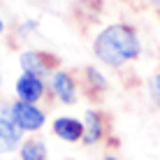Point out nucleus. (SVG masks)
Here are the masks:
<instances>
[{
	"mask_svg": "<svg viewBox=\"0 0 160 160\" xmlns=\"http://www.w3.org/2000/svg\"><path fill=\"white\" fill-rule=\"evenodd\" d=\"M14 98L23 102H32V104H44L49 100L47 79H42L37 74L19 72V77L14 79Z\"/></svg>",
	"mask_w": 160,
	"mask_h": 160,
	"instance_id": "nucleus-7",
	"label": "nucleus"
},
{
	"mask_svg": "<svg viewBox=\"0 0 160 160\" xmlns=\"http://www.w3.org/2000/svg\"><path fill=\"white\" fill-rule=\"evenodd\" d=\"M148 5H151V7H156V9H160V0H148Z\"/></svg>",
	"mask_w": 160,
	"mask_h": 160,
	"instance_id": "nucleus-15",
	"label": "nucleus"
},
{
	"mask_svg": "<svg viewBox=\"0 0 160 160\" xmlns=\"http://www.w3.org/2000/svg\"><path fill=\"white\" fill-rule=\"evenodd\" d=\"M12 116L23 135H40L49 125V112L44 109V104L23 102L16 98L12 100Z\"/></svg>",
	"mask_w": 160,
	"mask_h": 160,
	"instance_id": "nucleus-4",
	"label": "nucleus"
},
{
	"mask_svg": "<svg viewBox=\"0 0 160 160\" xmlns=\"http://www.w3.org/2000/svg\"><path fill=\"white\" fill-rule=\"evenodd\" d=\"M100 160H121L118 156H114V153H107V156H102Z\"/></svg>",
	"mask_w": 160,
	"mask_h": 160,
	"instance_id": "nucleus-14",
	"label": "nucleus"
},
{
	"mask_svg": "<svg viewBox=\"0 0 160 160\" xmlns=\"http://www.w3.org/2000/svg\"><path fill=\"white\" fill-rule=\"evenodd\" d=\"M81 118H84V139H81L84 146H98L109 137V116L98 104L86 107Z\"/></svg>",
	"mask_w": 160,
	"mask_h": 160,
	"instance_id": "nucleus-5",
	"label": "nucleus"
},
{
	"mask_svg": "<svg viewBox=\"0 0 160 160\" xmlns=\"http://www.w3.org/2000/svg\"><path fill=\"white\" fill-rule=\"evenodd\" d=\"M37 30H40V21L37 19H23V21L16 23V37H19V40H28Z\"/></svg>",
	"mask_w": 160,
	"mask_h": 160,
	"instance_id": "nucleus-11",
	"label": "nucleus"
},
{
	"mask_svg": "<svg viewBox=\"0 0 160 160\" xmlns=\"http://www.w3.org/2000/svg\"><path fill=\"white\" fill-rule=\"evenodd\" d=\"M158 14H160V9H158Z\"/></svg>",
	"mask_w": 160,
	"mask_h": 160,
	"instance_id": "nucleus-17",
	"label": "nucleus"
},
{
	"mask_svg": "<svg viewBox=\"0 0 160 160\" xmlns=\"http://www.w3.org/2000/svg\"><path fill=\"white\" fill-rule=\"evenodd\" d=\"M51 135L63 144H81L84 139V118L74 114H58L49 121Z\"/></svg>",
	"mask_w": 160,
	"mask_h": 160,
	"instance_id": "nucleus-8",
	"label": "nucleus"
},
{
	"mask_svg": "<svg viewBox=\"0 0 160 160\" xmlns=\"http://www.w3.org/2000/svg\"><path fill=\"white\" fill-rule=\"evenodd\" d=\"M19 68L21 72H28V74H37L42 79H49L53 74V70L60 68V58L53 51H47V49L40 47H26L19 51Z\"/></svg>",
	"mask_w": 160,
	"mask_h": 160,
	"instance_id": "nucleus-3",
	"label": "nucleus"
},
{
	"mask_svg": "<svg viewBox=\"0 0 160 160\" xmlns=\"http://www.w3.org/2000/svg\"><path fill=\"white\" fill-rule=\"evenodd\" d=\"M151 95L158 100V104H160V70L156 74L151 77Z\"/></svg>",
	"mask_w": 160,
	"mask_h": 160,
	"instance_id": "nucleus-12",
	"label": "nucleus"
},
{
	"mask_svg": "<svg viewBox=\"0 0 160 160\" xmlns=\"http://www.w3.org/2000/svg\"><path fill=\"white\" fill-rule=\"evenodd\" d=\"M47 84H49V100L63 104V107H72L84 95L79 84V74L74 70L63 68V65L58 70H53V74L47 79Z\"/></svg>",
	"mask_w": 160,
	"mask_h": 160,
	"instance_id": "nucleus-2",
	"label": "nucleus"
},
{
	"mask_svg": "<svg viewBox=\"0 0 160 160\" xmlns=\"http://www.w3.org/2000/svg\"><path fill=\"white\" fill-rule=\"evenodd\" d=\"M7 32V21L2 19V14H0V35H5Z\"/></svg>",
	"mask_w": 160,
	"mask_h": 160,
	"instance_id": "nucleus-13",
	"label": "nucleus"
},
{
	"mask_svg": "<svg viewBox=\"0 0 160 160\" xmlns=\"http://www.w3.org/2000/svg\"><path fill=\"white\" fill-rule=\"evenodd\" d=\"M19 160H49V144L40 135H26L16 148Z\"/></svg>",
	"mask_w": 160,
	"mask_h": 160,
	"instance_id": "nucleus-10",
	"label": "nucleus"
},
{
	"mask_svg": "<svg viewBox=\"0 0 160 160\" xmlns=\"http://www.w3.org/2000/svg\"><path fill=\"white\" fill-rule=\"evenodd\" d=\"M77 74H79L81 93L88 100L98 102L109 93V79H107V74H104V70L100 65H84Z\"/></svg>",
	"mask_w": 160,
	"mask_h": 160,
	"instance_id": "nucleus-9",
	"label": "nucleus"
},
{
	"mask_svg": "<svg viewBox=\"0 0 160 160\" xmlns=\"http://www.w3.org/2000/svg\"><path fill=\"white\" fill-rule=\"evenodd\" d=\"M23 132L14 123L12 116V100H2L0 98V156L14 153L19 144L23 142Z\"/></svg>",
	"mask_w": 160,
	"mask_h": 160,
	"instance_id": "nucleus-6",
	"label": "nucleus"
},
{
	"mask_svg": "<svg viewBox=\"0 0 160 160\" xmlns=\"http://www.w3.org/2000/svg\"><path fill=\"white\" fill-rule=\"evenodd\" d=\"M0 91H2V72H0Z\"/></svg>",
	"mask_w": 160,
	"mask_h": 160,
	"instance_id": "nucleus-16",
	"label": "nucleus"
},
{
	"mask_svg": "<svg viewBox=\"0 0 160 160\" xmlns=\"http://www.w3.org/2000/svg\"><path fill=\"white\" fill-rule=\"evenodd\" d=\"M91 51L98 65L109 70H123L142 56L144 44H142L139 30L132 23L112 21L93 35Z\"/></svg>",
	"mask_w": 160,
	"mask_h": 160,
	"instance_id": "nucleus-1",
	"label": "nucleus"
}]
</instances>
